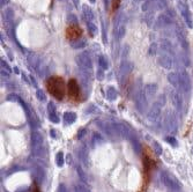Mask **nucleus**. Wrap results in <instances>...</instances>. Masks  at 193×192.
<instances>
[{
	"label": "nucleus",
	"mask_w": 193,
	"mask_h": 192,
	"mask_svg": "<svg viewBox=\"0 0 193 192\" xmlns=\"http://www.w3.org/2000/svg\"><path fill=\"white\" fill-rule=\"evenodd\" d=\"M132 145H133V147H134V150L135 153H140V147H139V144H138V141L134 139V138H132Z\"/></svg>",
	"instance_id": "27"
},
{
	"label": "nucleus",
	"mask_w": 193,
	"mask_h": 192,
	"mask_svg": "<svg viewBox=\"0 0 193 192\" xmlns=\"http://www.w3.org/2000/svg\"><path fill=\"white\" fill-rule=\"evenodd\" d=\"M119 4H120V0H112V6H111L112 12H116V10L119 7Z\"/></svg>",
	"instance_id": "28"
},
{
	"label": "nucleus",
	"mask_w": 193,
	"mask_h": 192,
	"mask_svg": "<svg viewBox=\"0 0 193 192\" xmlns=\"http://www.w3.org/2000/svg\"><path fill=\"white\" fill-rule=\"evenodd\" d=\"M79 156H80V158L82 160V162L86 164L88 163V153H87V148H82L80 149V152H79Z\"/></svg>",
	"instance_id": "20"
},
{
	"label": "nucleus",
	"mask_w": 193,
	"mask_h": 192,
	"mask_svg": "<svg viewBox=\"0 0 193 192\" xmlns=\"http://www.w3.org/2000/svg\"><path fill=\"white\" fill-rule=\"evenodd\" d=\"M23 106H24V109H26V111H27V114H28V119H29L30 126H31L33 129L38 127L39 120L37 119V117H36V115H35V112L31 110V109H29V108L26 106V104H23Z\"/></svg>",
	"instance_id": "11"
},
{
	"label": "nucleus",
	"mask_w": 193,
	"mask_h": 192,
	"mask_svg": "<svg viewBox=\"0 0 193 192\" xmlns=\"http://www.w3.org/2000/svg\"><path fill=\"white\" fill-rule=\"evenodd\" d=\"M49 118H50V120L53 122V123H58L59 122V117L57 114H51V115H49Z\"/></svg>",
	"instance_id": "29"
},
{
	"label": "nucleus",
	"mask_w": 193,
	"mask_h": 192,
	"mask_svg": "<svg viewBox=\"0 0 193 192\" xmlns=\"http://www.w3.org/2000/svg\"><path fill=\"white\" fill-rule=\"evenodd\" d=\"M85 134H86V130H85V129H81V130H79V133H77V139H81V138Z\"/></svg>",
	"instance_id": "33"
},
{
	"label": "nucleus",
	"mask_w": 193,
	"mask_h": 192,
	"mask_svg": "<svg viewBox=\"0 0 193 192\" xmlns=\"http://www.w3.org/2000/svg\"><path fill=\"white\" fill-rule=\"evenodd\" d=\"M192 153H193V147H192Z\"/></svg>",
	"instance_id": "36"
},
{
	"label": "nucleus",
	"mask_w": 193,
	"mask_h": 192,
	"mask_svg": "<svg viewBox=\"0 0 193 192\" xmlns=\"http://www.w3.org/2000/svg\"><path fill=\"white\" fill-rule=\"evenodd\" d=\"M74 191L75 192H92L88 187H86L85 185H81V184H77V185H75V187H74Z\"/></svg>",
	"instance_id": "23"
},
{
	"label": "nucleus",
	"mask_w": 193,
	"mask_h": 192,
	"mask_svg": "<svg viewBox=\"0 0 193 192\" xmlns=\"http://www.w3.org/2000/svg\"><path fill=\"white\" fill-rule=\"evenodd\" d=\"M31 146L35 155H43V135L37 131L31 133Z\"/></svg>",
	"instance_id": "3"
},
{
	"label": "nucleus",
	"mask_w": 193,
	"mask_h": 192,
	"mask_svg": "<svg viewBox=\"0 0 193 192\" xmlns=\"http://www.w3.org/2000/svg\"><path fill=\"white\" fill-rule=\"evenodd\" d=\"M77 62L79 64L83 66L85 68H92V64H90V60H89V58L86 56V54H81V56H79V59H77Z\"/></svg>",
	"instance_id": "14"
},
{
	"label": "nucleus",
	"mask_w": 193,
	"mask_h": 192,
	"mask_svg": "<svg viewBox=\"0 0 193 192\" xmlns=\"http://www.w3.org/2000/svg\"><path fill=\"white\" fill-rule=\"evenodd\" d=\"M67 93L68 96L72 98V100H79V96H80V88L75 79H71L68 81L67 85Z\"/></svg>",
	"instance_id": "6"
},
{
	"label": "nucleus",
	"mask_w": 193,
	"mask_h": 192,
	"mask_svg": "<svg viewBox=\"0 0 193 192\" xmlns=\"http://www.w3.org/2000/svg\"><path fill=\"white\" fill-rule=\"evenodd\" d=\"M101 66H102L103 68H104V70H105V68L108 67V64H106L105 60H103V58L101 59Z\"/></svg>",
	"instance_id": "35"
},
{
	"label": "nucleus",
	"mask_w": 193,
	"mask_h": 192,
	"mask_svg": "<svg viewBox=\"0 0 193 192\" xmlns=\"http://www.w3.org/2000/svg\"><path fill=\"white\" fill-rule=\"evenodd\" d=\"M167 141H168V142H170V144L172 145V146H176V142H177V141H176V139H175V138H172V137H168V138H167Z\"/></svg>",
	"instance_id": "32"
},
{
	"label": "nucleus",
	"mask_w": 193,
	"mask_h": 192,
	"mask_svg": "<svg viewBox=\"0 0 193 192\" xmlns=\"http://www.w3.org/2000/svg\"><path fill=\"white\" fill-rule=\"evenodd\" d=\"M168 81L175 87V88H179L180 85H179V77L177 73H170L168 75Z\"/></svg>",
	"instance_id": "15"
},
{
	"label": "nucleus",
	"mask_w": 193,
	"mask_h": 192,
	"mask_svg": "<svg viewBox=\"0 0 193 192\" xmlns=\"http://www.w3.org/2000/svg\"><path fill=\"white\" fill-rule=\"evenodd\" d=\"M160 64L164 68H171L172 67V59L169 56H163V57H161V59H160Z\"/></svg>",
	"instance_id": "16"
},
{
	"label": "nucleus",
	"mask_w": 193,
	"mask_h": 192,
	"mask_svg": "<svg viewBox=\"0 0 193 192\" xmlns=\"http://www.w3.org/2000/svg\"><path fill=\"white\" fill-rule=\"evenodd\" d=\"M135 103H136V106L140 111H144L147 109V106H148V102H147V97L144 93H140L138 94V96L135 97Z\"/></svg>",
	"instance_id": "10"
},
{
	"label": "nucleus",
	"mask_w": 193,
	"mask_h": 192,
	"mask_svg": "<svg viewBox=\"0 0 193 192\" xmlns=\"http://www.w3.org/2000/svg\"><path fill=\"white\" fill-rule=\"evenodd\" d=\"M153 149H154V152L157 155H161L162 154V147H161V145L157 142V141H153Z\"/></svg>",
	"instance_id": "22"
},
{
	"label": "nucleus",
	"mask_w": 193,
	"mask_h": 192,
	"mask_svg": "<svg viewBox=\"0 0 193 192\" xmlns=\"http://www.w3.org/2000/svg\"><path fill=\"white\" fill-rule=\"evenodd\" d=\"M161 181L168 189L174 190V191H179L182 189V186H183L182 183L179 182L172 174H170L169 171H162L161 173Z\"/></svg>",
	"instance_id": "2"
},
{
	"label": "nucleus",
	"mask_w": 193,
	"mask_h": 192,
	"mask_svg": "<svg viewBox=\"0 0 193 192\" xmlns=\"http://www.w3.org/2000/svg\"><path fill=\"white\" fill-rule=\"evenodd\" d=\"M171 95H172L171 98H172L174 106H176L177 109H182V106H183V98H182V96L179 95L178 93H176V91H174Z\"/></svg>",
	"instance_id": "13"
},
{
	"label": "nucleus",
	"mask_w": 193,
	"mask_h": 192,
	"mask_svg": "<svg viewBox=\"0 0 193 192\" xmlns=\"http://www.w3.org/2000/svg\"><path fill=\"white\" fill-rule=\"evenodd\" d=\"M37 98L41 101H45V95L42 90H37Z\"/></svg>",
	"instance_id": "31"
},
{
	"label": "nucleus",
	"mask_w": 193,
	"mask_h": 192,
	"mask_svg": "<svg viewBox=\"0 0 193 192\" xmlns=\"http://www.w3.org/2000/svg\"><path fill=\"white\" fill-rule=\"evenodd\" d=\"M113 129L116 131L117 133H119L120 135H123L124 138H130L132 139V132H131L130 127L126 124H123V123H116V124H112Z\"/></svg>",
	"instance_id": "8"
},
{
	"label": "nucleus",
	"mask_w": 193,
	"mask_h": 192,
	"mask_svg": "<svg viewBox=\"0 0 193 192\" xmlns=\"http://www.w3.org/2000/svg\"><path fill=\"white\" fill-rule=\"evenodd\" d=\"M33 177H34L35 182L37 184H42L44 182V179H45V171L39 167H36L33 170Z\"/></svg>",
	"instance_id": "12"
},
{
	"label": "nucleus",
	"mask_w": 193,
	"mask_h": 192,
	"mask_svg": "<svg viewBox=\"0 0 193 192\" xmlns=\"http://www.w3.org/2000/svg\"><path fill=\"white\" fill-rule=\"evenodd\" d=\"M46 88L49 93L57 100H63L67 91V87L64 79L61 77H56V75L50 77L46 80Z\"/></svg>",
	"instance_id": "1"
},
{
	"label": "nucleus",
	"mask_w": 193,
	"mask_h": 192,
	"mask_svg": "<svg viewBox=\"0 0 193 192\" xmlns=\"http://www.w3.org/2000/svg\"><path fill=\"white\" fill-rule=\"evenodd\" d=\"M64 120L67 123V124H72L77 120V115L74 112H66L64 115Z\"/></svg>",
	"instance_id": "18"
},
{
	"label": "nucleus",
	"mask_w": 193,
	"mask_h": 192,
	"mask_svg": "<svg viewBox=\"0 0 193 192\" xmlns=\"http://www.w3.org/2000/svg\"><path fill=\"white\" fill-rule=\"evenodd\" d=\"M77 174H79V176H80V178H81L83 182L87 181V177H86V175H85V173H83V170H82V168L81 167H79V166H77Z\"/></svg>",
	"instance_id": "25"
},
{
	"label": "nucleus",
	"mask_w": 193,
	"mask_h": 192,
	"mask_svg": "<svg viewBox=\"0 0 193 192\" xmlns=\"http://www.w3.org/2000/svg\"><path fill=\"white\" fill-rule=\"evenodd\" d=\"M164 126L168 132L170 133H176L177 132V119L174 114L168 112L164 117Z\"/></svg>",
	"instance_id": "4"
},
{
	"label": "nucleus",
	"mask_w": 193,
	"mask_h": 192,
	"mask_svg": "<svg viewBox=\"0 0 193 192\" xmlns=\"http://www.w3.org/2000/svg\"><path fill=\"white\" fill-rule=\"evenodd\" d=\"M93 141H94V144H96V145L102 144V142H103V138H102L98 133H96V134H94V137H93Z\"/></svg>",
	"instance_id": "24"
},
{
	"label": "nucleus",
	"mask_w": 193,
	"mask_h": 192,
	"mask_svg": "<svg viewBox=\"0 0 193 192\" xmlns=\"http://www.w3.org/2000/svg\"><path fill=\"white\" fill-rule=\"evenodd\" d=\"M56 163H57L58 167H61L64 164V154L61 152H59L57 154V156H56Z\"/></svg>",
	"instance_id": "21"
},
{
	"label": "nucleus",
	"mask_w": 193,
	"mask_h": 192,
	"mask_svg": "<svg viewBox=\"0 0 193 192\" xmlns=\"http://www.w3.org/2000/svg\"><path fill=\"white\" fill-rule=\"evenodd\" d=\"M82 36V29L77 24H71L66 28V37L69 41H75Z\"/></svg>",
	"instance_id": "5"
},
{
	"label": "nucleus",
	"mask_w": 193,
	"mask_h": 192,
	"mask_svg": "<svg viewBox=\"0 0 193 192\" xmlns=\"http://www.w3.org/2000/svg\"><path fill=\"white\" fill-rule=\"evenodd\" d=\"M106 96H108V98H109L110 101H113V100L117 97V90L113 88V87L108 88V90H106Z\"/></svg>",
	"instance_id": "19"
},
{
	"label": "nucleus",
	"mask_w": 193,
	"mask_h": 192,
	"mask_svg": "<svg viewBox=\"0 0 193 192\" xmlns=\"http://www.w3.org/2000/svg\"><path fill=\"white\" fill-rule=\"evenodd\" d=\"M57 192H68V189L66 187V185L65 184H60L58 186V190H57Z\"/></svg>",
	"instance_id": "30"
},
{
	"label": "nucleus",
	"mask_w": 193,
	"mask_h": 192,
	"mask_svg": "<svg viewBox=\"0 0 193 192\" xmlns=\"http://www.w3.org/2000/svg\"><path fill=\"white\" fill-rule=\"evenodd\" d=\"M178 77H179V85H180L179 88L183 91L190 90V88H191V82H190L188 74L186 73V71L182 70V71L178 73Z\"/></svg>",
	"instance_id": "7"
},
{
	"label": "nucleus",
	"mask_w": 193,
	"mask_h": 192,
	"mask_svg": "<svg viewBox=\"0 0 193 192\" xmlns=\"http://www.w3.org/2000/svg\"><path fill=\"white\" fill-rule=\"evenodd\" d=\"M48 111H49V115H51V114H57V112H56V106H54V104H53L52 102L49 103Z\"/></svg>",
	"instance_id": "26"
},
{
	"label": "nucleus",
	"mask_w": 193,
	"mask_h": 192,
	"mask_svg": "<svg viewBox=\"0 0 193 192\" xmlns=\"http://www.w3.org/2000/svg\"><path fill=\"white\" fill-rule=\"evenodd\" d=\"M160 115H161V104L160 103H154L150 108L148 119L150 122H153V123H156L160 119Z\"/></svg>",
	"instance_id": "9"
},
{
	"label": "nucleus",
	"mask_w": 193,
	"mask_h": 192,
	"mask_svg": "<svg viewBox=\"0 0 193 192\" xmlns=\"http://www.w3.org/2000/svg\"><path fill=\"white\" fill-rule=\"evenodd\" d=\"M156 91H157L156 85H148L145 89V95L148 96V97H153L156 94Z\"/></svg>",
	"instance_id": "17"
},
{
	"label": "nucleus",
	"mask_w": 193,
	"mask_h": 192,
	"mask_svg": "<svg viewBox=\"0 0 193 192\" xmlns=\"http://www.w3.org/2000/svg\"><path fill=\"white\" fill-rule=\"evenodd\" d=\"M88 27H89V29L92 30V35L94 34V31L96 33V27H95V26H93L92 23H89V24H88Z\"/></svg>",
	"instance_id": "34"
}]
</instances>
